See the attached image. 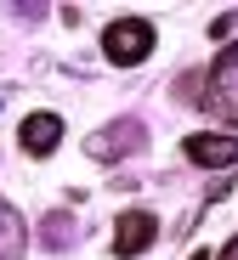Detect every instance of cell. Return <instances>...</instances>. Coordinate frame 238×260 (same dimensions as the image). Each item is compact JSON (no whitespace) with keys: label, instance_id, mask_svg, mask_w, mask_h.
I'll list each match as a JSON object with an SVG mask.
<instances>
[{"label":"cell","instance_id":"obj_5","mask_svg":"<svg viewBox=\"0 0 238 260\" xmlns=\"http://www.w3.org/2000/svg\"><path fill=\"white\" fill-rule=\"evenodd\" d=\"M17 142H23V153H29V158L57 153V142H63V119H57V113H29V119H23V130H17Z\"/></svg>","mask_w":238,"mask_h":260},{"label":"cell","instance_id":"obj_7","mask_svg":"<svg viewBox=\"0 0 238 260\" xmlns=\"http://www.w3.org/2000/svg\"><path fill=\"white\" fill-rule=\"evenodd\" d=\"M125 142H142V124H114L102 136H91V158H119L114 147H125Z\"/></svg>","mask_w":238,"mask_h":260},{"label":"cell","instance_id":"obj_9","mask_svg":"<svg viewBox=\"0 0 238 260\" xmlns=\"http://www.w3.org/2000/svg\"><path fill=\"white\" fill-rule=\"evenodd\" d=\"M193 260H216V254H210V249H199V254H193Z\"/></svg>","mask_w":238,"mask_h":260},{"label":"cell","instance_id":"obj_1","mask_svg":"<svg viewBox=\"0 0 238 260\" xmlns=\"http://www.w3.org/2000/svg\"><path fill=\"white\" fill-rule=\"evenodd\" d=\"M153 23L148 17H114L108 28H102V51H108V62H119V68H136V62H148V51H153Z\"/></svg>","mask_w":238,"mask_h":260},{"label":"cell","instance_id":"obj_8","mask_svg":"<svg viewBox=\"0 0 238 260\" xmlns=\"http://www.w3.org/2000/svg\"><path fill=\"white\" fill-rule=\"evenodd\" d=\"M232 23H238V12H221V17H210V40H227V34H232Z\"/></svg>","mask_w":238,"mask_h":260},{"label":"cell","instance_id":"obj_2","mask_svg":"<svg viewBox=\"0 0 238 260\" xmlns=\"http://www.w3.org/2000/svg\"><path fill=\"white\" fill-rule=\"evenodd\" d=\"M204 108L227 124H238V46H227L204 74Z\"/></svg>","mask_w":238,"mask_h":260},{"label":"cell","instance_id":"obj_4","mask_svg":"<svg viewBox=\"0 0 238 260\" xmlns=\"http://www.w3.org/2000/svg\"><path fill=\"white\" fill-rule=\"evenodd\" d=\"M187 158L204 164V170H232L238 164V136L216 130V136H187Z\"/></svg>","mask_w":238,"mask_h":260},{"label":"cell","instance_id":"obj_3","mask_svg":"<svg viewBox=\"0 0 238 260\" xmlns=\"http://www.w3.org/2000/svg\"><path fill=\"white\" fill-rule=\"evenodd\" d=\"M153 238H159V221H153L148 209H125L119 221H114V254L119 260H136Z\"/></svg>","mask_w":238,"mask_h":260},{"label":"cell","instance_id":"obj_6","mask_svg":"<svg viewBox=\"0 0 238 260\" xmlns=\"http://www.w3.org/2000/svg\"><path fill=\"white\" fill-rule=\"evenodd\" d=\"M29 249V226H23V215L12 204H0V260H23Z\"/></svg>","mask_w":238,"mask_h":260}]
</instances>
